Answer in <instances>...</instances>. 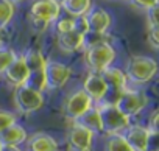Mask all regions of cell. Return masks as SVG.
I'll list each match as a JSON object with an SVG mask.
<instances>
[{
    "label": "cell",
    "instance_id": "d6986e66",
    "mask_svg": "<svg viewBox=\"0 0 159 151\" xmlns=\"http://www.w3.org/2000/svg\"><path fill=\"white\" fill-rule=\"evenodd\" d=\"M24 58V62L28 69V73H34V72H42L45 69V59L44 56L41 55V51L38 50H28L22 55Z\"/></svg>",
    "mask_w": 159,
    "mask_h": 151
},
{
    "label": "cell",
    "instance_id": "30bf717a",
    "mask_svg": "<svg viewBox=\"0 0 159 151\" xmlns=\"http://www.w3.org/2000/svg\"><path fill=\"white\" fill-rule=\"evenodd\" d=\"M94 135L89 129L75 125L67 134V142L73 151H92V143H94Z\"/></svg>",
    "mask_w": 159,
    "mask_h": 151
},
{
    "label": "cell",
    "instance_id": "484cf974",
    "mask_svg": "<svg viewBox=\"0 0 159 151\" xmlns=\"http://www.w3.org/2000/svg\"><path fill=\"white\" fill-rule=\"evenodd\" d=\"M131 3H133L134 7L140 8V10H145V11H148V10H151V8L157 7L159 0H131Z\"/></svg>",
    "mask_w": 159,
    "mask_h": 151
},
{
    "label": "cell",
    "instance_id": "8fae6325",
    "mask_svg": "<svg viewBox=\"0 0 159 151\" xmlns=\"http://www.w3.org/2000/svg\"><path fill=\"white\" fill-rule=\"evenodd\" d=\"M83 91L86 92V95L92 100V103H97L100 104L106 95V83L102 77V73H95V72H89L88 77L84 80V84H83Z\"/></svg>",
    "mask_w": 159,
    "mask_h": 151
},
{
    "label": "cell",
    "instance_id": "9c48e42d",
    "mask_svg": "<svg viewBox=\"0 0 159 151\" xmlns=\"http://www.w3.org/2000/svg\"><path fill=\"white\" fill-rule=\"evenodd\" d=\"M122 137L126 140V143L129 145V148L133 151H147L150 149V131L140 125H129L123 132Z\"/></svg>",
    "mask_w": 159,
    "mask_h": 151
},
{
    "label": "cell",
    "instance_id": "d4e9b609",
    "mask_svg": "<svg viewBox=\"0 0 159 151\" xmlns=\"http://www.w3.org/2000/svg\"><path fill=\"white\" fill-rule=\"evenodd\" d=\"M73 30L81 34L83 38L89 33V27H88V22H86V17L84 16H80V17H75V24H73Z\"/></svg>",
    "mask_w": 159,
    "mask_h": 151
},
{
    "label": "cell",
    "instance_id": "603a6c76",
    "mask_svg": "<svg viewBox=\"0 0 159 151\" xmlns=\"http://www.w3.org/2000/svg\"><path fill=\"white\" fill-rule=\"evenodd\" d=\"M73 24H75V17H61L59 20H56V33L58 34H62V33H67V31H72L73 30Z\"/></svg>",
    "mask_w": 159,
    "mask_h": 151
},
{
    "label": "cell",
    "instance_id": "ba28073f",
    "mask_svg": "<svg viewBox=\"0 0 159 151\" xmlns=\"http://www.w3.org/2000/svg\"><path fill=\"white\" fill-rule=\"evenodd\" d=\"M59 11H61V7L53 0H36L30 8L31 17L34 19L36 24H41V25H48L50 22L56 20L59 16Z\"/></svg>",
    "mask_w": 159,
    "mask_h": 151
},
{
    "label": "cell",
    "instance_id": "8992f818",
    "mask_svg": "<svg viewBox=\"0 0 159 151\" xmlns=\"http://www.w3.org/2000/svg\"><path fill=\"white\" fill-rule=\"evenodd\" d=\"M44 73H45V84H47V89H61L66 86V83L69 81L70 78V67L62 64V62H58V61H45V69H44Z\"/></svg>",
    "mask_w": 159,
    "mask_h": 151
},
{
    "label": "cell",
    "instance_id": "f1b7e54d",
    "mask_svg": "<svg viewBox=\"0 0 159 151\" xmlns=\"http://www.w3.org/2000/svg\"><path fill=\"white\" fill-rule=\"evenodd\" d=\"M159 112L157 111H153V114H151V117H150V125H148V131H150V134H157V115Z\"/></svg>",
    "mask_w": 159,
    "mask_h": 151
},
{
    "label": "cell",
    "instance_id": "52a82bcc",
    "mask_svg": "<svg viewBox=\"0 0 159 151\" xmlns=\"http://www.w3.org/2000/svg\"><path fill=\"white\" fill-rule=\"evenodd\" d=\"M94 106L92 100L86 95V92L83 89H80L76 92H73L67 100H66V104H64V115L67 120H78L86 111H89L91 108Z\"/></svg>",
    "mask_w": 159,
    "mask_h": 151
},
{
    "label": "cell",
    "instance_id": "9a60e30c",
    "mask_svg": "<svg viewBox=\"0 0 159 151\" xmlns=\"http://www.w3.org/2000/svg\"><path fill=\"white\" fill-rule=\"evenodd\" d=\"M27 149L28 151H58V142L45 132H38L27 140Z\"/></svg>",
    "mask_w": 159,
    "mask_h": 151
},
{
    "label": "cell",
    "instance_id": "5bb4252c",
    "mask_svg": "<svg viewBox=\"0 0 159 151\" xmlns=\"http://www.w3.org/2000/svg\"><path fill=\"white\" fill-rule=\"evenodd\" d=\"M28 134L25 131V128H22L20 125L14 123L10 128H7L5 131L0 132V145H8V146H19L20 143L27 142Z\"/></svg>",
    "mask_w": 159,
    "mask_h": 151
},
{
    "label": "cell",
    "instance_id": "f546056e",
    "mask_svg": "<svg viewBox=\"0 0 159 151\" xmlns=\"http://www.w3.org/2000/svg\"><path fill=\"white\" fill-rule=\"evenodd\" d=\"M0 151H22L19 146H8V145H0Z\"/></svg>",
    "mask_w": 159,
    "mask_h": 151
},
{
    "label": "cell",
    "instance_id": "836d02e7",
    "mask_svg": "<svg viewBox=\"0 0 159 151\" xmlns=\"http://www.w3.org/2000/svg\"><path fill=\"white\" fill-rule=\"evenodd\" d=\"M147 151H157V149H147Z\"/></svg>",
    "mask_w": 159,
    "mask_h": 151
},
{
    "label": "cell",
    "instance_id": "ac0fdd59",
    "mask_svg": "<svg viewBox=\"0 0 159 151\" xmlns=\"http://www.w3.org/2000/svg\"><path fill=\"white\" fill-rule=\"evenodd\" d=\"M66 13L70 17H80V16H86V13L92 7V0H66L61 5Z\"/></svg>",
    "mask_w": 159,
    "mask_h": 151
},
{
    "label": "cell",
    "instance_id": "7c38bea8",
    "mask_svg": "<svg viewBox=\"0 0 159 151\" xmlns=\"http://www.w3.org/2000/svg\"><path fill=\"white\" fill-rule=\"evenodd\" d=\"M86 22L89 27L91 33H97V34H105L106 30L111 27V16L98 7H91V10L86 13Z\"/></svg>",
    "mask_w": 159,
    "mask_h": 151
},
{
    "label": "cell",
    "instance_id": "ffe728a7",
    "mask_svg": "<svg viewBox=\"0 0 159 151\" xmlns=\"http://www.w3.org/2000/svg\"><path fill=\"white\" fill-rule=\"evenodd\" d=\"M105 151H133L122 134H112L105 143Z\"/></svg>",
    "mask_w": 159,
    "mask_h": 151
},
{
    "label": "cell",
    "instance_id": "6da1fadb",
    "mask_svg": "<svg viewBox=\"0 0 159 151\" xmlns=\"http://www.w3.org/2000/svg\"><path fill=\"white\" fill-rule=\"evenodd\" d=\"M157 72V64L150 56H133L126 62L125 77L134 84H143L153 80Z\"/></svg>",
    "mask_w": 159,
    "mask_h": 151
},
{
    "label": "cell",
    "instance_id": "4dcf8cb0",
    "mask_svg": "<svg viewBox=\"0 0 159 151\" xmlns=\"http://www.w3.org/2000/svg\"><path fill=\"white\" fill-rule=\"evenodd\" d=\"M8 2H11L13 5H16V3H22V2H24V0H8Z\"/></svg>",
    "mask_w": 159,
    "mask_h": 151
},
{
    "label": "cell",
    "instance_id": "cb8c5ba5",
    "mask_svg": "<svg viewBox=\"0 0 159 151\" xmlns=\"http://www.w3.org/2000/svg\"><path fill=\"white\" fill-rule=\"evenodd\" d=\"M16 123V115L10 111H0V132Z\"/></svg>",
    "mask_w": 159,
    "mask_h": 151
},
{
    "label": "cell",
    "instance_id": "83f0119b",
    "mask_svg": "<svg viewBox=\"0 0 159 151\" xmlns=\"http://www.w3.org/2000/svg\"><path fill=\"white\" fill-rule=\"evenodd\" d=\"M148 41L153 48H159V33L157 28H148Z\"/></svg>",
    "mask_w": 159,
    "mask_h": 151
},
{
    "label": "cell",
    "instance_id": "4316f807",
    "mask_svg": "<svg viewBox=\"0 0 159 151\" xmlns=\"http://www.w3.org/2000/svg\"><path fill=\"white\" fill-rule=\"evenodd\" d=\"M147 24L148 28H157L159 27V20H157V7L151 8L147 11Z\"/></svg>",
    "mask_w": 159,
    "mask_h": 151
},
{
    "label": "cell",
    "instance_id": "5b68a950",
    "mask_svg": "<svg viewBox=\"0 0 159 151\" xmlns=\"http://www.w3.org/2000/svg\"><path fill=\"white\" fill-rule=\"evenodd\" d=\"M14 104H16L19 112L31 114V112H36L42 108L44 95L24 84V86L16 87V91H14Z\"/></svg>",
    "mask_w": 159,
    "mask_h": 151
},
{
    "label": "cell",
    "instance_id": "3957f363",
    "mask_svg": "<svg viewBox=\"0 0 159 151\" xmlns=\"http://www.w3.org/2000/svg\"><path fill=\"white\" fill-rule=\"evenodd\" d=\"M98 115H100V122H102V131L112 135V134H120L123 132L131 123L129 118L126 115H123L116 104H105L100 103L97 106Z\"/></svg>",
    "mask_w": 159,
    "mask_h": 151
},
{
    "label": "cell",
    "instance_id": "7402d4cb",
    "mask_svg": "<svg viewBox=\"0 0 159 151\" xmlns=\"http://www.w3.org/2000/svg\"><path fill=\"white\" fill-rule=\"evenodd\" d=\"M16 51L13 48H8V47H3L0 45V75H3L5 70L8 69V65L14 61L16 58Z\"/></svg>",
    "mask_w": 159,
    "mask_h": 151
},
{
    "label": "cell",
    "instance_id": "2e32d148",
    "mask_svg": "<svg viewBox=\"0 0 159 151\" xmlns=\"http://www.w3.org/2000/svg\"><path fill=\"white\" fill-rule=\"evenodd\" d=\"M58 47L64 53H72L83 47V36L78 34L75 30L58 34Z\"/></svg>",
    "mask_w": 159,
    "mask_h": 151
},
{
    "label": "cell",
    "instance_id": "44dd1931",
    "mask_svg": "<svg viewBox=\"0 0 159 151\" xmlns=\"http://www.w3.org/2000/svg\"><path fill=\"white\" fill-rule=\"evenodd\" d=\"M14 16V5L8 0H0V31H2Z\"/></svg>",
    "mask_w": 159,
    "mask_h": 151
},
{
    "label": "cell",
    "instance_id": "1f68e13d",
    "mask_svg": "<svg viewBox=\"0 0 159 151\" xmlns=\"http://www.w3.org/2000/svg\"><path fill=\"white\" fill-rule=\"evenodd\" d=\"M53 2H56V3H58V5H59V7H61V5H62V3H64V2H66V0H53Z\"/></svg>",
    "mask_w": 159,
    "mask_h": 151
},
{
    "label": "cell",
    "instance_id": "4fadbf2b",
    "mask_svg": "<svg viewBox=\"0 0 159 151\" xmlns=\"http://www.w3.org/2000/svg\"><path fill=\"white\" fill-rule=\"evenodd\" d=\"M5 78L7 81L14 86V87H19V86H24L27 83V78H28V69L24 62V58L22 55H17L14 58V61L8 65V69L5 70Z\"/></svg>",
    "mask_w": 159,
    "mask_h": 151
},
{
    "label": "cell",
    "instance_id": "7a4b0ae2",
    "mask_svg": "<svg viewBox=\"0 0 159 151\" xmlns=\"http://www.w3.org/2000/svg\"><path fill=\"white\" fill-rule=\"evenodd\" d=\"M84 59H86V64L91 69V72L102 73L103 70L111 67V64L114 62L116 50L109 42L102 41V42L94 44L84 50Z\"/></svg>",
    "mask_w": 159,
    "mask_h": 151
},
{
    "label": "cell",
    "instance_id": "e0dca14e",
    "mask_svg": "<svg viewBox=\"0 0 159 151\" xmlns=\"http://www.w3.org/2000/svg\"><path fill=\"white\" fill-rule=\"evenodd\" d=\"M75 125H80L86 129H89L92 134H98V132H103L102 131V122H100V115H98V111H97V106H92L89 111H86L78 120L73 122Z\"/></svg>",
    "mask_w": 159,
    "mask_h": 151
},
{
    "label": "cell",
    "instance_id": "d6a6232c",
    "mask_svg": "<svg viewBox=\"0 0 159 151\" xmlns=\"http://www.w3.org/2000/svg\"><path fill=\"white\" fill-rule=\"evenodd\" d=\"M0 45H2V33H0Z\"/></svg>",
    "mask_w": 159,
    "mask_h": 151
},
{
    "label": "cell",
    "instance_id": "277c9868",
    "mask_svg": "<svg viewBox=\"0 0 159 151\" xmlns=\"http://www.w3.org/2000/svg\"><path fill=\"white\" fill-rule=\"evenodd\" d=\"M148 104V97L145 92L142 91H133V89H125L119 100L116 101V108L123 114L126 115L128 118L140 114Z\"/></svg>",
    "mask_w": 159,
    "mask_h": 151
}]
</instances>
